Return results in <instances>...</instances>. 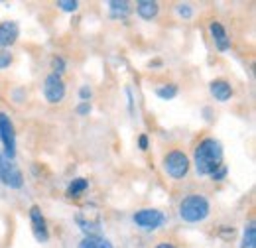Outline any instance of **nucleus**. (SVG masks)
Segmentation results:
<instances>
[{"label":"nucleus","instance_id":"obj_1","mask_svg":"<svg viewBox=\"0 0 256 248\" xmlns=\"http://www.w3.org/2000/svg\"><path fill=\"white\" fill-rule=\"evenodd\" d=\"M223 144L217 138H203L195 150H193V168L197 172V176L201 178H209L221 164H223Z\"/></svg>","mask_w":256,"mask_h":248},{"label":"nucleus","instance_id":"obj_2","mask_svg":"<svg viewBox=\"0 0 256 248\" xmlns=\"http://www.w3.org/2000/svg\"><path fill=\"white\" fill-rule=\"evenodd\" d=\"M178 215L188 224H199L211 215V203L201 193H190L180 201Z\"/></svg>","mask_w":256,"mask_h":248},{"label":"nucleus","instance_id":"obj_3","mask_svg":"<svg viewBox=\"0 0 256 248\" xmlns=\"http://www.w3.org/2000/svg\"><path fill=\"white\" fill-rule=\"evenodd\" d=\"M162 166H164V172L172 180H184V178H188V174L192 170V160L184 150L174 148V150H170L168 154L164 156Z\"/></svg>","mask_w":256,"mask_h":248},{"label":"nucleus","instance_id":"obj_4","mask_svg":"<svg viewBox=\"0 0 256 248\" xmlns=\"http://www.w3.org/2000/svg\"><path fill=\"white\" fill-rule=\"evenodd\" d=\"M132 222H134L138 228L146 230V232H154V230L162 228V226L168 222V217H166V213L160 211V209L146 207V209H138V211L132 215Z\"/></svg>","mask_w":256,"mask_h":248},{"label":"nucleus","instance_id":"obj_5","mask_svg":"<svg viewBox=\"0 0 256 248\" xmlns=\"http://www.w3.org/2000/svg\"><path fill=\"white\" fill-rule=\"evenodd\" d=\"M0 184L8 189H22L24 187V174L22 170L0 152Z\"/></svg>","mask_w":256,"mask_h":248},{"label":"nucleus","instance_id":"obj_6","mask_svg":"<svg viewBox=\"0 0 256 248\" xmlns=\"http://www.w3.org/2000/svg\"><path fill=\"white\" fill-rule=\"evenodd\" d=\"M0 142L4 148L2 156L14 162V158H16V128L6 112H0Z\"/></svg>","mask_w":256,"mask_h":248},{"label":"nucleus","instance_id":"obj_7","mask_svg":"<svg viewBox=\"0 0 256 248\" xmlns=\"http://www.w3.org/2000/svg\"><path fill=\"white\" fill-rule=\"evenodd\" d=\"M44 98L50 102V104H60L62 100L65 98V81L64 77H58L54 73H50L46 79H44Z\"/></svg>","mask_w":256,"mask_h":248},{"label":"nucleus","instance_id":"obj_8","mask_svg":"<svg viewBox=\"0 0 256 248\" xmlns=\"http://www.w3.org/2000/svg\"><path fill=\"white\" fill-rule=\"evenodd\" d=\"M30 226H32V234L38 242H48L50 240V230H48V222H46V217L42 213V207L40 205H32L30 211Z\"/></svg>","mask_w":256,"mask_h":248},{"label":"nucleus","instance_id":"obj_9","mask_svg":"<svg viewBox=\"0 0 256 248\" xmlns=\"http://www.w3.org/2000/svg\"><path fill=\"white\" fill-rule=\"evenodd\" d=\"M75 222H77V224H79V228L85 232V236L100 234V230H102V218H100V215H98V213L91 218V217H89V213L79 211V213L75 215Z\"/></svg>","mask_w":256,"mask_h":248},{"label":"nucleus","instance_id":"obj_10","mask_svg":"<svg viewBox=\"0 0 256 248\" xmlns=\"http://www.w3.org/2000/svg\"><path fill=\"white\" fill-rule=\"evenodd\" d=\"M20 38V26L14 20L0 22V50H10Z\"/></svg>","mask_w":256,"mask_h":248},{"label":"nucleus","instance_id":"obj_11","mask_svg":"<svg viewBox=\"0 0 256 248\" xmlns=\"http://www.w3.org/2000/svg\"><path fill=\"white\" fill-rule=\"evenodd\" d=\"M209 32H211L213 44H215V48H217L219 52H228V50H230V38H228V34H226V30H224V26L221 22L213 20V22L209 24Z\"/></svg>","mask_w":256,"mask_h":248},{"label":"nucleus","instance_id":"obj_12","mask_svg":"<svg viewBox=\"0 0 256 248\" xmlns=\"http://www.w3.org/2000/svg\"><path fill=\"white\" fill-rule=\"evenodd\" d=\"M209 93L211 96L217 100V102H226V100H230L232 98V87H230V83L226 81V79H215V81H211V85H209Z\"/></svg>","mask_w":256,"mask_h":248},{"label":"nucleus","instance_id":"obj_13","mask_svg":"<svg viewBox=\"0 0 256 248\" xmlns=\"http://www.w3.org/2000/svg\"><path fill=\"white\" fill-rule=\"evenodd\" d=\"M136 14L142 20L150 22V20H154L160 14V4L156 0H138L136 2Z\"/></svg>","mask_w":256,"mask_h":248},{"label":"nucleus","instance_id":"obj_14","mask_svg":"<svg viewBox=\"0 0 256 248\" xmlns=\"http://www.w3.org/2000/svg\"><path fill=\"white\" fill-rule=\"evenodd\" d=\"M106 6H108L110 18H114V20H122V18H126L128 14L132 12L130 2H126V0H110Z\"/></svg>","mask_w":256,"mask_h":248},{"label":"nucleus","instance_id":"obj_15","mask_svg":"<svg viewBox=\"0 0 256 248\" xmlns=\"http://www.w3.org/2000/svg\"><path fill=\"white\" fill-rule=\"evenodd\" d=\"M89 189V182L85 180V178H75V180H71L69 182V186H67V197L69 199H79L85 191Z\"/></svg>","mask_w":256,"mask_h":248},{"label":"nucleus","instance_id":"obj_16","mask_svg":"<svg viewBox=\"0 0 256 248\" xmlns=\"http://www.w3.org/2000/svg\"><path fill=\"white\" fill-rule=\"evenodd\" d=\"M77 248H114L112 242L100 234H93V236H83Z\"/></svg>","mask_w":256,"mask_h":248},{"label":"nucleus","instance_id":"obj_17","mask_svg":"<svg viewBox=\"0 0 256 248\" xmlns=\"http://www.w3.org/2000/svg\"><path fill=\"white\" fill-rule=\"evenodd\" d=\"M238 248H256V220L254 218H250V220L244 224L242 240H240V246Z\"/></svg>","mask_w":256,"mask_h":248},{"label":"nucleus","instance_id":"obj_18","mask_svg":"<svg viewBox=\"0 0 256 248\" xmlns=\"http://www.w3.org/2000/svg\"><path fill=\"white\" fill-rule=\"evenodd\" d=\"M178 93H180V87L176 83H168V85H162L156 89V96L162 100H172L178 96Z\"/></svg>","mask_w":256,"mask_h":248},{"label":"nucleus","instance_id":"obj_19","mask_svg":"<svg viewBox=\"0 0 256 248\" xmlns=\"http://www.w3.org/2000/svg\"><path fill=\"white\" fill-rule=\"evenodd\" d=\"M65 69H67V62H65L64 56H54L52 58V73L58 75V77H62L65 73Z\"/></svg>","mask_w":256,"mask_h":248},{"label":"nucleus","instance_id":"obj_20","mask_svg":"<svg viewBox=\"0 0 256 248\" xmlns=\"http://www.w3.org/2000/svg\"><path fill=\"white\" fill-rule=\"evenodd\" d=\"M176 14H178L180 18H184V20H192L193 6L188 4V2H180V4H176Z\"/></svg>","mask_w":256,"mask_h":248},{"label":"nucleus","instance_id":"obj_21","mask_svg":"<svg viewBox=\"0 0 256 248\" xmlns=\"http://www.w3.org/2000/svg\"><path fill=\"white\" fill-rule=\"evenodd\" d=\"M56 6L62 10V12H67V14H73L79 10V2L77 0H58Z\"/></svg>","mask_w":256,"mask_h":248},{"label":"nucleus","instance_id":"obj_22","mask_svg":"<svg viewBox=\"0 0 256 248\" xmlns=\"http://www.w3.org/2000/svg\"><path fill=\"white\" fill-rule=\"evenodd\" d=\"M12 63H14V56H12V52H10V50H0V71L8 69Z\"/></svg>","mask_w":256,"mask_h":248},{"label":"nucleus","instance_id":"obj_23","mask_svg":"<svg viewBox=\"0 0 256 248\" xmlns=\"http://www.w3.org/2000/svg\"><path fill=\"white\" fill-rule=\"evenodd\" d=\"M226 174H228V168H226L224 164H221V166H219V168H217L209 178H211L213 182H223L224 178H226Z\"/></svg>","mask_w":256,"mask_h":248},{"label":"nucleus","instance_id":"obj_24","mask_svg":"<svg viewBox=\"0 0 256 248\" xmlns=\"http://www.w3.org/2000/svg\"><path fill=\"white\" fill-rule=\"evenodd\" d=\"M91 110H93L91 102H79V104L75 106V112H77L79 116H89V114H91Z\"/></svg>","mask_w":256,"mask_h":248},{"label":"nucleus","instance_id":"obj_25","mask_svg":"<svg viewBox=\"0 0 256 248\" xmlns=\"http://www.w3.org/2000/svg\"><path fill=\"white\" fill-rule=\"evenodd\" d=\"M79 98H81V102H89L93 98V91L89 89V85H83L79 89Z\"/></svg>","mask_w":256,"mask_h":248},{"label":"nucleus","instance_id":"obj_26","mask_svg":"<svg viewBox=\"0 0 256 248\" xmlns=\"http://www.w3.org/2000/svg\"><path fill=\"white\" fill-rule=\"evenodd\" d=\"M148 146H150L148 134H140V136H138V148H140L142 152H146V150H148Z\"/></svg>","mask_w":256,"mask_h":248},{"label":"nucleus","instance_id":"obj_27","mask_svg":"<svg viewBox=\"0 0 256 248\" xmlns=\"http://www.w3.org/2000/svg\"><path fill=\"white\" fill-rule=\"evenodd\" d=\"M224 228H226V230H223V228H221V230H219V234L223 236L224 240L232 238V236H234V226H224Z\"/></svg>","mask_w":256,"mask_h":248},{"label":"nucleus","instance_id":"obj_28","mask_svg":"<svg viewBox=\"0 0 256 248\" xmlns=\"http://www.w3.org/2000/svg\"><path fill=\"white\" fill-rule=\"evenodd\" d=\"M156 248H178V246L174 242H170V240H162V242L156 244Z\"/></svg>","mask_w":256,"mask_h":248},{"label":"nucleus","instance_id":"obj_29","mask_svg":"<svg viewBox=\"0 0 256 248\" xmlns=\"http://www.w3.org/2000/svg\"><path fill=\"white\" fill-rule=\"evenodd\" d=\"M126 96H128V108H130V112H132V106H134V98H132V93H130V89H126Z\"/></svg>","mask_w":256,"mask_h":248}]
</instances>
